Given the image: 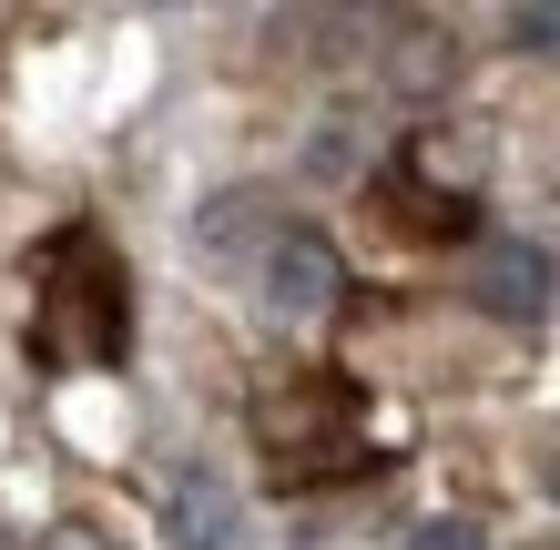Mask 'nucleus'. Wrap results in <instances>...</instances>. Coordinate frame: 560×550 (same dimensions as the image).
<instances>
[{
	"label": "nucleus",
	"mask_w": 560,
	"mask_h": 550,
	"mask_svg": "<svg viewBox=\"0 0 560 550\" xmlns=\"http://www.w3.org/2000/svg\"><path fill=\"white\" fill-rule=\"evenodd\" d=\"M337 296H347V266H337L326 235H276L266 245V306L276 316H326Z\"/></svg>",
	"instance_id": "nucleus-1"
},
{
	"label": "nucleus",
	"mask_w": 560,
	"mask_h": 550,
	"mask_svg": "<svg viewBox=\"0 0 560 550\" xmlns=\"http://www.w3.org/2000/svg\"><path fill=\"white\" fill-rule=\"evenodd\" d=\"M163 530H174V550H235L245 510H235V490H224L214 469H184L174 490H163Z\"/></svg>",
	"instance_id": "nucleus-2"
},
{
	"label": "nucleus",
	"mask_w": 560,
	"mask_h": 550,
	"mask_svg": "<svg viewBox=\"0 0 560 550\" xmlns=\"http://www.w3.org/2000/svg\"><path fill=\"white\" fill-rule=\"evenodd\" d=\"M479 306L489 316H540L550 306V266H540L530 245H489L479 255Z\"/></svg>",
	"instance_id": "nucleus-3"
},
{
	"label": "nucleus",
	"mask_w": 560,
	"mask_h": 550,
	"mask_svg": "<svg viewBox=\"0 0 560 550\" xmlns=\"http://www.w3.org/2000/svg\"><path fill=\"white\" fill-rule=\"evenodd\" d=\"M458 72V42H439V31H408V51H398V82L408 92H439Z\"/></svg>",
	"instance_id": "nucleus-4"
},
{
	"label": "nucleus",
	"mask_w": 560,
	"mask_h": 550,
	"mask_svg": "<svg viewBox=\"0 0 560 550\" xmlns=\"http://www.w3.org/2000/svg\"><path fill=\"white\" fill-rule=\"evenodd\" d=\"M500 31H510V51H540V61H560V0H520V11H510Z\"/></svg>",
	"instance_id": "nucleus-5"
},
{
	"label": "nucleus",
	"mask_w": 560,
	"mask_h": 550,
	"mask_svg": "<svg viewBox=\"0 0 560 550\" xmlns=\"http://www.w3.org/2000/svg\"><path fill=\"white\" fill-rule=\"evenodd\" d=\"M408 550H479V530H458V520H428Z\"/></svg>",
	"instance_id": "nucleus-6"
},
{
	"label": "nucleus",
	"mask_w": 560,
	"mask_h": 550,
	"mask_svg": "<svg viewBox=\"0 0 560 550\" xmlns=\"http://www.w3.org/2000/svg\"><path fill=\"white\" fill-rule=\"evenodd\" d=\"M540 490H550V500H560V459H550V469H540Z\"/></svg>",
	"instance_id": "nucleus-7"
}]
</instances>
